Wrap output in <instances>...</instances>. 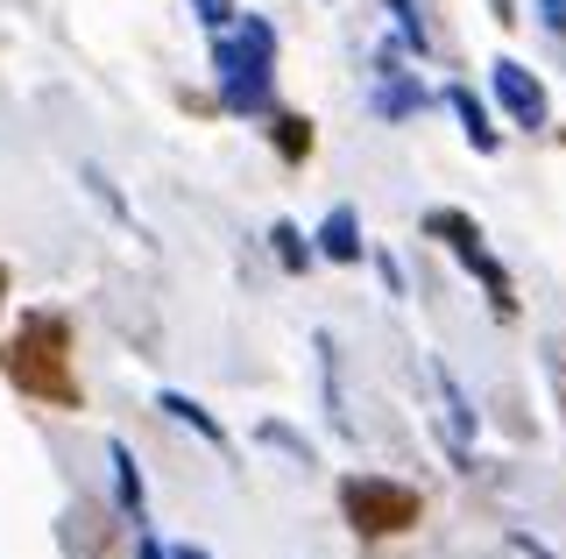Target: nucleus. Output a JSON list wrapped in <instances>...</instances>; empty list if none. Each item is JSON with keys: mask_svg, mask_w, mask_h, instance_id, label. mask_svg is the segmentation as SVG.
<instances>
[{"mask_svg": "<svg viewBox=\"0 0 566 559\" xmlns=\"http://www.w3.org/2000/svg\"><path fill=\"white\" fill-rule=\"evenodd\" d=\"M424 99H432V93H424V78L403 72L397 43H389L382 57H376V114L382 120H411V114H424Z\"/></svg>", "mask_w": 566, "mask_h": 559, "instance_id": "6", "label": "nucleus"}, {"mask_svg": "<svg viewBox=\"0 0 566 559\" xmlns=\"http://www.w3.org/2000/svg\"><path fill=\"white\" fill-rule=\"evenodd\" d=\"M318 255L326 262H361V220H354V205H333V213L318 220Z\"/></svg>", "mask_w": 566, "mask_h": 559, "instance_id": "8", "label": "nucleus"}, {"mask_svg": "<svg viewBox=\"0 0 566 559\" xmlns=\"http://www.w3.org/2000/svg\"><path fill=\"white\" fill-rule=\"evenodd\" d=\"M170 559H212V552H199V546H177V552H170Z\"/></svg>", "mask_w": 566, "mask_h": 559, "instance_id": "17", "label": "nucleus"}, {"mask_svg": "<svg viewBox=\"0 0 566 559\" xmlns=\"http://www.w3.org/2000/svg\"><path fill=\"white\" fill-rule=\"evenodd\" d=\"M14 382L22 397H43V404H78V376H71V347H64V319L57 312H35L22 319V340H14Z\"/></svg>", "mask_w": 566, "mask_h": 559, "instance_id": "2", "label": "nucleus"}, {"mask_svg": "<svg viewBox=\"0 0 566 559\" xmlns=\"http://www.w3.org/2000/svg\"><path fill=\"white\" fill-rule=\"evenodd\" d=\"M135 559H170V552L156 546V538H142V546H135Z\"/></svg>", "mask_w": 566, "mask_h": 559, "instance_id": "16", "label": "nucleus"}, {"mask_svg": "<svg viewBox=\"0 0 566 559\" xmlns=\"http://www.w3.org/2000/svg\"><path fill=\"white\" fill-rule=\"evenodd\" d=\"M489 78H495V99H503V114L517 120V128H545V120H553V99H545V85L531 78L517 57H495Z\"/></svg>", "mask_w": 566, "mask_h": 559, "instance_id": "5", "label": "nucleus"}, {"mask_svg": "<svg viewBox=\"0 0 566 559\" xmlns=\"http://www.w3.org/2000/svg\"><path fill=\"white\" fill-rule=\"evenodd\" d=\"M424 226H432V234L447 241V249H453L460 262H468V276H482V284H489V305L510 319V312H517V298H510V270H503V262H495V255L482 249V226H474L468 213H453V205H439V213L424 220Z\"/></svg>", "mask_w": 566, "mask_h": 559, "instance_id": "4", "label": "nucleus"}, {"mask_svg": "<svg viewBox=\"0 0 566 559\" xmlns=\"http://www.w3.org/2000/svg\"><path fill=\"white\" fill-rule=\"evenodd\" d=\"M106 461H114V488H120V517H135L142 524V467H135V453L128 446H106Z\"/></svg>", "mask_w": 566, "mask_h": 559, "instance_id": "10", "label": "nucleus"}, {"mask_svg": "<svg viewBox=\"0 0 566 559\" xmlns=\"http://www.w3.org/2000/svg\"><path fill=\"white\" fill-rule=\"evenodd\" d=\"M270 72H276V29L262 14H241L212 43V78H220L227 114H270Z\"/></svg>", "mask_w": 566, "mask_h": 559, "instance_id": "1", "label": "nucleus"}, {"mask_svg": "<svg viewBox=\"0 0 566 559\" xmlns=\"http://www.w3.org/2000/svg\"><path fill=\"white\" fill-rule=\"evenodd\" d=\"M538 22L553 29V36H566V0H538Z\"/></svg>", "mask_w": 566, "mask_h": 559, "instance_id": "15", "label": "nucleus"}, {"mask_svg": "<svg viewBox=\"0 0 566 559\" xmlns=\"http://www.w3.org/2000/svg\"><path fill=\"white\" fill-rule=\"evenodd\" d=\"M447 107L460 114V128H468V143L482 149V156H495V149H503V135H495L489 107H482V99H474V85H447Z\"/></svg>", "mask_w": 566, "mask_h": 559, "instance_id": "7", "label": "nucleus"}, {"mask_svg": "<svg viewBox=\"0 0 566 559\" xmlns=\"http://www.w3.org/2000/svg\"><path fill=\"white\" fill-rule=\"evenodd\" d=\"M270 249H276V262H283L291 276H297V270L312 262V241L297 234V220H276V226H270Z\"/></svg>", "mask_w": 566, "mask_h": 559, "instance_id": "12", "label": "nucleus"}, {"mask_svg": "<svg viewBox=\"0 0 566 559\" xmlns=\"http://www.w3.org/2000/svg\"><path fill=\"white\" fill-rule=\"evenodd\" d=\"M276 149L297 164V156L312 149V120H297V114H276Z\"/></svg>", "mask_w": 566, "mask_h": 559, "instance_id": "13", "label": "nucleus"}, {"mask_svg": "<svg viewBox=\"0 0 566 559\" xmlns=\"http://www.w3.org/2000/svg\"><path fill=\"white\" fill-rule=\"evenodd\" d=\"M340 510L354 531L368 538H389V531H411V524L424 517V496L403 482H382V475H347L340 482Z\"/></svg>", "mask_w": 566, "mask_h": 559, "instance_id": "3", "label": "nucleus"}, {"mask_svg": "<svg viewBox=\"0 0 566 559\" xmlns=\"http://www.w3.org/2000/svg\"><path fill=\"white\" fill-rule=\"evenodd\" d=\"M191 8H199V22H206V29H220V36L234 29V0H191Z\"/></svg>", "mask_w": 566, "mask_h": 559, "instance_id": "14", "label": "nucleus"}, {"mask_svg": "<svg viewBox=\"0 0 566 559\" xmlns=\"http://www.w3.org/2000/svg\"><path fill=\"white\" fill-rule=\"evenodd\" d=\"M156 404H164V411L177 418V425H191V432H199V440H212V446H227V432H220V418H212L206 404H191V397H185V390H164V397H156Z\"/></svg>", "mask_w": 566, "mask_h": 559, "instance_id": "9", "label": "nucleus"}, {"mask_svg": "<svg viewBox=\"0 0 566 559\" xmlns=\"http://www.w3.org/2000/svg\"><path fill=\"white\" fill-rule=\"evenodd\" d=\"M495 14H503V0H495Z\"/></svg>", "mask_w": 566, "mask_h": 559, "instance_id": "19", "label": "nucleus"}, {"mask_svg": "<svg viewBox=\"0 0 566 559\" xmlns=\"http://www.w3.org/2000/svg\"><path fill=\"white\" fill-rule=\"evenodd\" d=\"M382 8H389V22H397V43L424 57V50H432V36H424V14H418V0H382Z\"/></svg>", "mask_w": 566, "mask_h": 559, "instance_id": "11", "label": "nucleus"}, {"mask_svg": "<svg viewBox=\"0 0 566 559\" xmlns=\"http://www.w3.org/2000/svg\"><path fill=\"white\" fill-rule=\"evenodd\" d=\"M0 298H8V276H0Z\"/></svg>", "mask_w": 566, "mask_h": 559, "instance_id": "18", "label": "nucleus"}]
</instances>
